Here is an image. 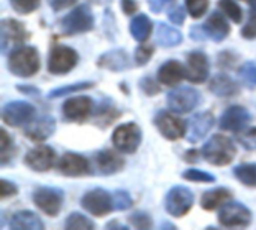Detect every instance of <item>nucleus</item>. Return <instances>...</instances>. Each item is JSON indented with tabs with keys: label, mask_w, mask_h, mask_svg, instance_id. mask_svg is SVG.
Here are the masks:
<instances>
[{
	"label": "nucleus",
	"mask_w": 256,
	"mask_h": 230,
	"mask_svg": "<svg viewBox=\"0 0 256 230\" xmlns=\"http://www.w3.org/2000/svg\"><path fill=\"white\" fill-rule=\"evenodd\" d=\"M76 0H48L50 6L54 9V10H62V9H66L69 6H72Z\"/></svg>",
	"instance_id": "47"
},
{
	"label": "nucleus",
	"mask_w": 256,
	"mask_h": 230,
	"mask_svg": "<svg viewBox=\"0 0 256 230\" xmlns=\"http://www.w3.org/2000/svg\"><path fill=\"white\" fill-rule=\"evenodd\" d=\"M250 121V114L243 106H231L220 117V129L226 132H242Z\"/></svg>",
	"instance_id": "19"
},
{
	"label": "nucleus",
	"mask_w": 256,
	"mask_h": 230,
	"mask_svg": "<svg viewBox=\"0 0 256 230\" xmlns=\"http://www.w3.org/2000/svg\"><path fill=\"white\" fill-rule=\"evenodd\" d=\"M9 228L15 230H44V223L32 211H20L12 216Z\"/></svg>",
	"instance_id": "26"
},
{
	"label": "nucleus",
	"mask_w": 256,
	"mask_h": 230,
	"mask_svg": "<svg viewBox=\"0 0 256 230\" xmlns=\"http://www.w3.org/2000/svg\"><path fill=\"white\" fill-rule=\"evenodd\" d=\"M231 196H232L231 192L224 187L208 190L201 198V207L207 211H213L219 207H224L231 199Z\"/></svg>",
	"instance_id": "28"
},
{
	"label": "nucleus",
	"mask_w": 256,
	"mask_h": 230,
	"mask_svg": "<svg viewBox=\"0 0 256 230\" xmlns=\"http://www.w3.org/2000/svg\"><path fill=\"white\" fill-rule=\"evenodd\" d=\"M153 30V24L146 13L136 15L130 22V34L138 42H146Z\"/></svg>",
	"instance_id": "29"
},
{
	"label": "nucleus",
	"mask_w": 256,
	"mask_h": 230,
	"mask_svg": "<svg viewBox=\"0 0 256 230\" xmlns=\"http://www.w3.org/2000/svg\"><path fill=\"white\" fill-rule=\"evenodd\" d=\"M93 111V100L87 96H78L68 99L63 103V115L69 121H84L90 117Z\"/></svg>",
	"instance_id": "16"
},
{
	"label": "nucleus",
	"mask_w": 256,
	"mask_h": 230,
	"mask_svg": "<svg viewBox=\"0 0 256 230\" xmlns=\"http://www.w3.org/2000/svg\"><path fill=\"white\" fill-rule=\"evenodd\" d=\"M242 34L246 39H256V12H250L249 21L242 30Z\"/></svg>",
	"instance_id": "43"
},
{
	"label": "nucleus",
	"mask_w": 256,
	"mask_h": 230,
	"mask_svg": "<svg viewBox=\"0 0 256 230\" xmlns=\"http://www.w3.org/2000/svg\"><path fill=\"white\" fill-rule=\"evenodd\" d=\"M154 124L160 135L168 141H177L186 135V124L183 120L170 112H159L154 118Z\"/></svg>",
	"instance_id": "13"
},
{
	"label": "nucleus",
	"mask_w": 256,
	"mask_h": 230,
	"mask_svg": "<svg viewBox=\"0 0 256 230\" xmlns=\"http://www.w3.org/2000/svg\"><path fill=\"white\" fill-rule=\"evenodd\" d=\"M201 153L208 163L214 166H226L236 159L237 148L228 136L214 135L207 141Z\"/></svg>",
	"instance_id": "1"
},
{
	"label": "nucleus",
	"mask_w": 256,
	"mask_h": 230,
	"mask_svg": "<svg viewBox=\"0 0 256 230\" xmlns=\"http://www.w3.org/2000/svg\"><path fill=\"white\" fill-rule=\"evenodd\" d=\"M0 138H2V144H0V163L2 166H4L10 159H12V139L9 138V135L6 133L4 129L0 130Z\"/></svg>",
	"instance_id": "34"
},
{
	"label": "nucleus",
	"mask_w": 256,
	"mask_h": 230,
	"mask_svg": "<svg viewBox=\"0 0 256 230\" xmlns=\"http://www.w3.org/2000/svg\"><path fill=\"white\" fill-rule=\"evenodd\" d=\"M64 228L69 230H90L94 229V223H93L90 219H87L86 216H82V214H80V213H74V214H70V216L66 219Z\"/></svg>",
	"instance_id": "31"
},
{
	"label": "nucleus",
	"mask_w": 256,
	"mask_h": 230,
	"mask_svg": "<svg viewBox=\"0 0 256 230\" xmlns=\"http://www.w3.org/2000/svg\"><path fill=\"white\" fill-rule=\"evenodd\" d=\"M33 202L46 216L54 217L62 210L63 193L51 187H40L33 193Z\"/></svg>",
	"instance_id": "12"
},
{
	"label": "nucleus",
	"mask_w": 256,
	"mask_h": 230,
	"mask_svg": "<svg viewBox=\"0 0 256 230\" xmlns=\"http://www.w3.org/2000/svg\"><path fill=\"white\" fill-rule=\"evenodd\" d=\"M94 84L87 81V82H78V84H72V85H66V87H58L52 91H50L48 97L50 99H57V97H63V96H68V94H72V93H76V91H81V90H87V88H92Z\"/></svg>",
	"instance_id": "32"
},
{
	"label": "nucleus",
	"mask_w": 256,
	"mask_h": 230,
	"mask_svg": "<svg viewBox=\"0 0 256 230\" xmlns=\"http://www.w3.org/2000/svg\"><path fill=\"white\" fill-rule=\"evenodd\" d=\"M250 222L252 213L243 204H225L219 211V223L225 228H248Z\"/></svg>",
	"instance_id": "9"
},
{
	"label": "nucleus",
	"mask_w": 256,
	"mask_h": 230,
	"mask_svg": "<svg viewBox=\"0 0 256 230\" xmlns=\"http://www.w3.org/2000/svg\"><path fill=\"white\" fill-rule=\"evenodd\" d=\"M18 90L26 94H39V91L36 88H32L30 85H18Z\"/></svg>",
	"instance_id": "51"
},
{
	"label": "nucleus",
	"mask_w": 256,
	"mask_h": 230,
	"mask_svg": "<svg viewBox=\"0 0 256 230\" xmlns=\"http://www.w3.org/2000/svg\"><path fill=\"white\" fill-rule=\"evenodd\" d=\"M26 165L36 172H46L52 168L56 162V153L51 147L40 145L30 150L24 159Z\"/></svg>",
	"instance_id": "17"
},
{
	"label": "nucleus",
	"mask_w": 256,
	"mask_h": 230,
	"mask_svg": "<svg viewBox=\"0 0 256 230\" xmlns=\"http://www.w3.org/2000/svg\"><path fill=\"white\" fill-rule=\"evenodd\" d=\"M214 126V117L212 112H200L195 114L189 121H188V129H186V138L190 144L200 142Z\"/></svg>",
	"instance_id": "15"
},
{
	"label": "nucleus",
	"mask_w": 256,
	"mask_h": 230,
	"mask_svg": "<svg viewBox=\"0 0 256 230\" xmlns=\"http://www.w3.org/2000/svg\"><path fill=\"white\" fill-rule=\"evenodd\" d=\"M202 28H204L206 34L210 36L216 42H222L231 31L226 18L224 15H220L219 12H213L208 16V19L206 21V24L202 25Z\"/></svg>",
	"instance_id": "24"
},
{
	"label": "nucleus",
	"mask_w": 256,
	"mask_h": 230,
	"mask_svg": "<svg viewBox=\"0 0 256 230\" xmlns=\"http://www.w3.org/2000/svg\"><path fill=\"white\" fill-rule=\"evenodd\" d=\"M190 36H192V37H195L196 40H201V39H204V36H206V31H204L202 25H194V27H192V30H190Z\"/></svg>",
	"instance_id": "50"
},
{
	"label": "nucleus",
	"mask_w": 256,
	"mask_h": 230,
	"mask_svg": "<svg viewBox=\"0 0 256 230\" xmlns=\"http://www.w3.org/2000/svg\"><path fill=\"white\" fill-rule=\"evenodd\" d=\"M240 75L243 78V81L249 85V87H255L256 85V64L252 61H248L242 66L240 69Z\"/></svg>",
	"instance_id": "39"
},
{
	"label": "nucleus",
	"mask_w": 256,
	"mask_h": 230,
	"mask_svg": "<svg viewBox=\"0 0 256 230\" xmlns=\"http://www.w3.org/2000/svg\"><path fill=\"white\" fill-rule=\"evenodd\" d=\"M57 169L60 174L66 175V177H81L88 174L90 171V165L87 162L86 157L76 154V153H66L62 156Z\"/></svg>",
	"instance_id": "21"
},
{
	"label": "nucleus",
	"mask_w": 256,
	"mask_h": 230,
	"mask_svg": "<svg viewBox=\"0 0 256 230\" xmlns=\"http://www.w3.org/2000/svg\"><path fill=\"white\" fill-rule=\"evenodd\" d=\"M27 37V31L24 25L12 18L2 19L0 22V42H2V51L3 54L9 52L12 48L21 45Z\"/></svg>",
	"instance_id": "10"
},
{
	"label": "nucleus",
	"mask_w": 256,
	"mask_h": 230,
	"mask_svg": "<svg viewBox=\"0 0 256 230\" xmlns=\"http://www.w3.org/2000/svg\"><path fill=\"white\" fill-rule=\"evenodd\" d=\"M184 159H186V162H198V153H196L195 150L188 151V153L184 154Z\"/></svg>",
	"instance_id": "52"
},
{
	"label": "nucleus",
	"mask_w": 256,
	"mask_h": 230,
	"mask_svg": "<svg viewBox=\"0 0 256 230\" xmlns=\"http://www.w3.org/2000/svg\"><path fill=\"white\" fill-rule=\"evenodd\" d=\"M170 19H171L174 24H177V25L183 24L184 19H186V10H184V7H183V6H176V7H172V9L170 10Z\"/></svg>",
	"instance_id": "45"
},
{
	"label": "nucleus",
	"mask_w": 256,
	"mask_h": 230,
	"mask_svg": "<svg viewBox=\"0 0 256 230\" xmlns=\"http://www.w3.org/2000/svg\"><path fill=\"white\" fill-rule=\"evenodd\" d=\"M112 204L116 211H126L132 207V198L124 190H117L112 193Z\"/></svg>",
	"instance_id": "35"
},
{
	"label": "nucleus",
	"mask_w": 256,
	"mask_h": 230,
	"mask_svg": "<svg viewBox=\"0 0 256 230\" xmlns=\"http://www.w3.org/2000/svg\"><path fill=\"white\" fill-rule=\"evenodd\" d=\"M186 7L194 18H200L207 12L208 0H186Z\"/></svg>",
	"instance_id": "37"
},
{
	"label": "nucleus",
	"mask_w": 256,
	"mask_h": 230,
	"mask_svg": "<svg viewBox=\"0 0 256 230\" xmlns=\"http://www.w3.org/2000/svg\"><path fill=\"white\" fill-rule=\"evenodd\" d=\"M81 207L96 217H104L108 216L111 211H114L112 196L102 189H94L87 192L81 199Z\"/></svg>",
	"instance_id": "8"
},
{
	"label": "nucleus",
	"mask_w": 256,
	"mask_h": 230,
	"mask_svg": "<svg viewBox=\"0 0 256 230\" xmlns=\"http://www.w3.org/2000/svg\"><path fill=\"white\" fill-rule=\"evenodd\" d=\"M98 66L112 72H122L130 67V58L124 49H112L99 57Z\"/></svg>",
	"instance_id": "22"
},
{
	"label": "nucleus",
	"mask_w": 256,
	"mask_h": 230,
	"mask_svg": "<svg viewBox=\"0 0 256 230\" xmlns=\"http://www.w3.org/2000/svg\"><path fill=\"white\" fill-rule=\"evenodd\" d=\"M210 91L219 97H232L240 91L238 84L228 75H216L212 81H210Z\"/></svg>",
	"instance_id": "25"
},
{
	"label": "nucleus",
	"mask_w": 256,
	"mask_h": 230,
	"mask_svg": "<svg viewBox=\"0 0 256 230\" xmlns=\"http://www.w3.org/2000/svg\"><path fill=\"white\" fill-rule=\"evenodd\" d=\"M40 0H10V6L20 13H30L39 7Z\"/></svg>",
	"instance_id": "38"
},
{
	"label": "nucleus",
	"mask_w": 256,
	"mask_h": 230,
	"mask_svg": "<svg viewBox=\"0 0 256 230\" xmlns=\"http://www.w3.org/2000/svg\"><path fill=\"white\" fill-rule=\"evenodd\" d=\"M122 7L126 15H132L136 12L138 3H136V0H122Z\"/></svg>",
	"instance_id": "48"
},
{
	"label": "nucleus",
	"mask_w": 256,
	"mask_h": 230,
	"mask_svg": "<svg viewBox=\"0 0 256 230\" xmlns=\"http://www.w3.org/2000/svg\"><path fill=\"white\" fill-rule=\"evenodd\" d=\"M124 160L120 154L111 150H102L93 157V169L99 175H112L122 171Z\"/></svg>",
	"instance_id": "18"
},
{
	"label": "nucleus",
	"mask_w": 256,
	"mask_h": 230,
	"mask_svg": "<svg viewBox=\"0 0 256 230\" xmlns=\"http://www.w3.org/2000/svg\"><path fill=\"white\" fill-rule=\"evenodd\" d=\"M148 1V6H150V9L153 10V12H160L166 4H170L171 1H174V0H147Z\"/></svg>",
	"instance_id": "49"
},
{
	"label": "nucleus",
	"mask_w": 256,
	"mask_h": 230,
	"mask_svg": "<svg viewBox=\"0 0 256 230\" xmlns=\"http://www.w3.org/2000/svg\"><path fill=\"white\" fill-rule=\"evenodd\" d=\"M78 63V54L75 49L57 45L51 49L50 58H48V70L52 75H63L70 72Z\"/></svg>",
	"instance_id": "5"
},
{
	"label": "nucleus",
	"mask_w": 256,
	"mask_h": 230,
	"mask_svg": "<svg viewBox=\"0 0 256 230\" xmlns=\"http://www.w3.org/2000/svg\"><path fill=\"white\" fill-rule=\"evenodd\" d=\"M183 78H186V69L177 60H170L164 63L158 72V79L168 87L178 85Z\"/></svg>",
	"instance_id": "23"
},
{
	"label": "nucleus",
	"mask_w": 256,
	"mask_h": 230,
	"mask_svg": "<svg viewBox=\"0 0 256 230\" xmlns=\"http://www.w3.org/2000/svg\"><path fill=\"white\" fill-rule=\"evenodd\" d=\"M129 222H130V225H132L134 228L141 230L152 229V226H153L152 219H150L147 214H144V213H135V214H132V216L129 217Z\"/></svg>",
	"instance_id": "40"
},
{
	"label": "nucleus",
	"mask_w": 256,
	"mask_h": 230,
	"mask_svg": "<svg viewBox=\"0 0 256 230\" xmlns=\"http://www.w3.org/2000/svg\"><path fill=\"white\" fill-rule=\"evenodd\" d=\"M219 7H220V10L230 19H232L237 24L242 22V19H243V10H242V7L234 0H220L219 1Z\"/></svg>",
	"instance_id": "33"
},
{
	"label": "nucleus",
	"mask_w": 256,
	"mask_h": 230,
	"mask_svg": "<svg viewBox=\"0 0 256 230\" xmlns=\"http://www.w3.org/2000/svg\"><path fill=\"white\" fill-rule=\"evenodd\" d=\"M210 72L208 58L201 51H192L188 54V63H186V79H189L194 84H201L207 79Z\"/></svg>",
	"instance_id": "14"
},
{
	"label": "nucleus",
	"mask_w": 256,
	"mask_h": 230,
	"mask_svg": "<svg viewBox=\"0 0 256 230\" xmlns=\"http://www.w3.org/2000/svg\"><path fill=\"white\" fill-rule=\"evenodd\" d=\"M34 106L24 100H14L4 105L2 118L8 126L18 127L21 124H27L34 117Z\"/></svg>",
	"instance_id": "11"
},
{
	"label": "nucleus",
	"mask_w": 256,
	"mask_h": 230,
	"mask_svg": "<svg viewBox=\"0 0 256 230\" xmlns=\"http://www.w3.org/2000/svg\"><path fill=\"white\" fill-rule=\"evenodd\" d=\"M39 54L33 46H21L10 52L8 60L9 70L21 78H30L39 70Z\"/></svg>",
	"instance_id": "2"
},
{
	"label": "nucleus",
	"mask_w": 256,
	"mask_h": 230,
	"mask_svg": "<svg viewBox=\"0 0 256 230\" xmlns=\"http://www.w3.org/2000/svg\"><path fill=\"white\" fill-rule=\"evenodd\" d=\"M238 142L246 150H256V127L248 129L238 135Z\"/></svg>",
	"instance_id": "41"
},
{
	"label": "nucleus",
	"mask_w": 256,
	"mask_h": 230,
	"mask_svg": "<svg viewBox=\"0 0 256 230\" xmlns=\"http://www.w3.org/2000/svg\"><path fill=\"white\" fill-rule=\"evenodd\" d=\"M200 100H201V94L192 87L176 88L166 97V103L170 109L177 114H188L194 111L200 105Z\"/></svg>",
	"instance_id": "6"
},
{
	"label": "nucleus",
	"mask_w": 256,
	"mask_h": 230,
	"mask_svg": "<svg viewBox=\"0 0 256 230\" xmlns=\"http://www.w3.org/2000/svg\"><path fill=\"white\" fill-rule=\"evenodd\" d=\"M93 13L87 4L75 7L62 19V31L64 34H80L93 28Z\"/></svg>",
	"instance_id": "3"
},
{
	"label": "nucleus",
	"mask_w": 256,
	"mask_h": 230,
	"mask_svg": "<svg viewBox=\"0 0 256 230\" xmlns=\"http://www.w3.org/2000/svg\"><path fill=\"white\" fill-rule=\"evenodd\" d=\"M250 12H256V0H250Z\"/></svg>",
	"instance_id": "54"
},
{
	"label": "nucleus",
	"mask_w": 256,
	"mask_h": 230,
	"mask_svg": "<svg viewBox=\"0 0 256 230\" xmlns=\"http://www.w3.org/2000/svg\"><path fill=\"white\" fill-rule=\"evenodd\" d=\"M194 205V193L184 186L172 187L165 198V210L172 217L186 216Z\"/></svg>",
	"instance_id": "4"
},
{
	"label": "nucleus",
	"mask_w": 256,
	"mask_h": 230,
	"mask_svg": "<svg viewBox=\"0 0 256 230\" xmlns=\"http://www.w3.org/2000/svg\"><path fill=\"white\" fill-rule=\"evenodd\" d=\"M56 132V120L51 115H42L26 124L24 133L28 139L42 142Z\"/></svg>",
	"instance_id": "20"
},
{
	"label": "nucleus",
	"mask_w": 256,
	"mask_h": 230,
	"mask_svg": "<svg viewBox=\"0 0 256 230\" xmlns=\"http://www.w3.org/2000/svg\"><path fill=\"white\" fill-rule=\"evenodd\" d=\"M183 178L188 181H194V183H214V177L208 172L200 171V169H189L183 174Z\"/></svg>",
	"instance_id": "36"
},
{
	"label": "nucleus",
	"mask_w": 256,
	"mask_h": 230,
	"mask_svg": "<svg viewBox=\"0 0 256 230\" xmlns=\"http://www.w3.org/2000/svg\"><path fill=\"white\" fill-rule=\"evenodd\" d=\"M141 129L135 123L122 124L116 129L112 135V144L116 148L124 154H132L138 150L141 144Z\"/></svg>",
	"instance_id": "7"
},
{
	"label": "nucleus",
	"mask_w": 256,
	"mask_h": 230,
	"mask_svg": "<svg viewBox=\"0 0 256 230\" xmlns=\"http://www.w3.org/2000/svg\"><path fill=\"white\" fill-rule=\"evenodd\" d=\"M166 228H172V229H174L176 226H172V225H170V223H164V225H162V229H166Z\"/></svg>",
	"instance_id": "55"
},
{
	"label": "nucleus",
	"mask_w": 256,
	"mask_h": 230,
	"mask_svg": "<svg viewBox=\"0 0 256 230\" xmlns=\"http://www.w3.org/2000/svg\"><path fill=\"white\" fill-rule=\"evenodd\" d=\"M0 183H2V199H6L9 196H15L16 195L18 189H16L15 184L9 183L8 180H2Z\"/></svg>",
	"instance_id": "46"
},
{
	"label": "nucleus",
	"mask_w": 256,
	"mask_h": 230,
	"mask_svg": "<svg viewBox=\"0 0 256 230\" xmlns=\"http://www.w3.org/2000/svg\"><path fill=\"white\" fill-rule=\"evenodd\" d=\"M111 228H118V229H126L124 226H122V225H118L117 222H112V223H108V225H106V229H111Z\"/></svg>",
	"instance_id": "53"
},
{
	"label": "nucleus",
	"mask_w": 256,
	"mask_h": 230,
	"mask_svg": "<svg viewBox=\"0 0 256 230\" xmlns=\"http://www.w3.org/2000/svg\"><path fill=\"white\" fill-rule=\"evenodd\" d=\"M182 40H183V34L180 33V30H177L176 27H170L165 22H158L156 42L159 46H162V48L177 46L182 43Z\"/></svg>",
	"instance_id": "27"
},
{
	"label": "nucleus",
	"mask_w": 256,
	"mask_h": 230,
	"mask_svg": "<svg viewBox=\"0 0 256 230\" xmlns=\"http://www.w3.org/2000/svg\"><path fill=\"white\" fill-rule=\"evenodd\" d=\"M152 55H153V46L141 45L135 51V61H136V64L142 66V64H146L152 58Z\"/></svg>",
	"instance_id": "42"
},
{
	"label": "nucleus",
	"mask_w": 256,
	"mask_h": 230,
	"mask_svg": "<svg viewBox=\"0 0 256 230\" xmlns=\"http://www.w3.org/2000/svg\"><path fill=\"white\" fill-rule=\"evenodd\" d=\"M236 178L248 186V187H256V163H244L234 169Z\"/></svg>",
	"instance_id": "30"
},
{
	"label": "nucleus",
	"mask_w": 256,
	"mask_h": 230,
	"mask_svg": "<svg viewBox=\"0 0 256 230\" xmlns=\"http://www.w3.org/2000/svg\"><path fill=\"white\" fill-rule=\"evenodd\" d=\"M140 85H141L142 91H144V93H147V94H150V96L158 94V93L160 91L159 85H158V84H156V81H154V79H152V78H144V79H141Z\"/></svg>",
	"instance_id": "44"
}]
</instances>
